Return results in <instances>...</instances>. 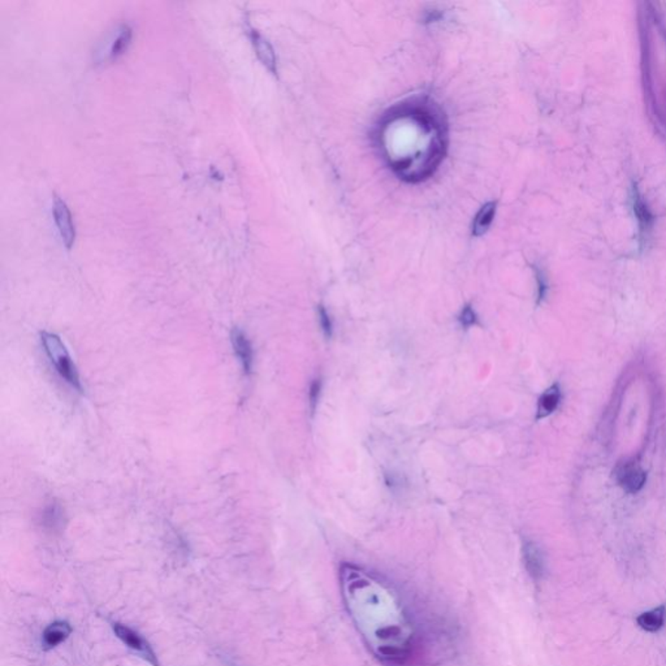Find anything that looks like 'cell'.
<instances>
[{
  "label": "cell",
  "instance_id": "1",
  "mask_svg": "<svg viewBox=\"0 0 666 666\" xmlns=\"http://www.w3.org/2000/svg\"><path fill=\"white\" fill-rule=\"evenodd\" d=\"M345 607L367 647L384 661H403L414 645V627L395 591L354 565L340 571Z\"/></svg>",
  "mask_w": 666,
  "mask_h": 666
},
{
  "label": "cell",
  "instance_id": "2",
  "mask_svg": "<svg viewBox=\"0 0 666 666\" xmlns=\"http://www.w3.org/2000/svg\"><path fill=\"white\" fill-rule=\"evenodd\" d=\"M378 142L397 176L408 183L431 177L447 153V124L436 104L413 99L381 118Z\"/></svg>",
  "mask_w": 666,
  "mask_h": 666
},
{
  "label": "cell",
  "instance_id": "3",
  "mask_svg": "<svg viewBox=\"0 0 666 666\" xmlns=\"http://www.w3.org/2000/svg\"><path fill=\"white\" fill-rule=\"evenodd\" d=\"M41 340L44 344V352L49 355V358L54 363L56 371L59 373L60 376L72 387V388L82 392V385H81L80 376L79 371L74 366V360L71 358L69 353L66 350V345L61 343L59 336L50 333V332H44L41 335Z\"/></svg>",
  "mask_w": 666,
  "mask_h": 666
},
{
  "label": "cell",
  "instance_id": "4",
  "mask_svg": "<svg viewBox=\"0 0 666 666\" xmlns=\"http://www.w3.org/2000/svg\"><path fill=\"white\" fill-rule=\"evenodd\" d=\"M112 629H113V632L116 634V637L124 645H128L129 648H132L133 651L138 652L139 655L143 659L147 660L151 665L159 666V662H158L156 655L153 651V648L148 645V643L143 637L139 635L137 631H134L131 627L118 622L112 623Z\"/></svg>",
  "mask_w": 666,
  "mask_h": 666
},
{
  "label": "cell",
  "instance_id": "5",
  "mask_svg": "<svg viewBox=\"0 0 666 666\" xmlns=\"http://www.w3.org/2000/svg\"><path fill=\"white\" fill-rule=\"evenodd\" d=\"M54 218L63 243L66 245V249H71L76 240V228L68 206L63 199L58 197L55 198L54 202Z\"/></svg>",
  "mask_w": 666,
  "mask_h": 666
},
{
  "label": "cell",
  "instance_id": "6",
  "mask_svg": "<svg viewBox=\"0 0 666 666\" xmlns=\"http://www.w3.org/2000/svg\"><path fill=\"white\" fill-rule=\"evenodd\" d=\"M617 480L623 490L629 493H637L645 487L647 474L645 470L634 462L623 463L617 469Z\"/></svg>",
  "mask_w": 666,
  "mask_h": 666
},
{
  "label": "cell",
  "instance_id": "7",
  "mask_svg": "<svg viewBox=\"0 0 666 666\" xmlns=\"http://www.w3.org/2000/svg\"><path fill=\"white\" fill-rule=\"evenodd\" d=\"M249 31L250 39H251V44H253L258 59L261 60V63L271 74H278V60H276V54L272 44L258 30L249 29Z\"/></svg>",
  "mask_w": 666,
  "mask_h": 666
},
{
  "label": "cell",
  "instance_id": "8",
  "mask_svg": "<svg viewBox=\"0 0 666 666\" xmlns=\"http://www.w3.org/2000/svg\"><path fill=\"white\" fill-rule=\"evenodd\" d=\"M632 203H634V213L637 215V224H639V232H640V238H642L640 241L645 242L651 235L655 219H653L651 210L648 208V206L637 188H634Z\"/></svg>",
  "mask_w": 666,
  "mask_h": 666
},
{
  "label": "cell",
  "instance_id": "9",
  "mask_svg": "<svg viewBox=\"0 0 666 666\" xmlns=\"http://www.w3.org/2000/svg\"><path fill=\"white\" fill-rule=\"evenodd\" d=\"M232 344L235 349L237 358L241 362L242 368L246 373H251L253 370V360H254V354H253V346L249 341V338L242 332L241 330H233L232 332Z\"/></svg>",
  "mask_w": 666,
  "mask_h": 666
},
{
  "label": "cell",
  "instance_id": "10",
  "mask_svg": "<svg viewBox=\"0 0 666 666\" xmlns=\"http://www.w3.org/2000/svg\"><path fill=\"white\" fill-rule=\"evenodd\" d=\"M72 634V627L66 621H56L49 625L44 631L42 643L46 650H52L55 647L64 643Z\"/></svg>",
  "mask_w": 666,
  "mask_h": 666
},
{
  "label": "cell",
  "instance_id": "11",
  "mask_svg": "<svg viewBox=\"0 0 666 666\" xmlns=\"http://www.w3.org/2000/svg\"><path fill=\"white\" fill-rule=\"evenodd\" d=\"M132 41V29L129 25H121L120 28L115 30L113 37L111 38V44L107 47V54L104 60H116L118 56H121L128 46Z\"/></svg>",
  "mask_w": 666,
  "mask_h": 666
},
{
  "label": "cell",
  "instance_id": "12",
  "mask_svg": "<svg viewBox=\"0 0 666 666\" xmlns=\"http://www.w3.org/2000/svg\"><path fill=\"white\" fill-rule=\"evenodd\" d=\"M523 558L530 575L535 579L542 578L544 574V557L542 550L535 543H525Z\"/></svg>",
  "mask_w": 666,
  "mask_h": 666
},
{
  "label": "cell",
  "instance_id": "13",
  "mask_svg": "<svg viewBox=\"0 0 666 666\" xmlns=\"http://www.w3.org/2000/svg\"><path fill=\"white\" fill-rule=\"evenodd\" d=\"M560 403H561V389L558 387V384H553L539 398L536 419H543V418H547L550 414H553L558 408Z\"/></svg>",
  "mask_w": 666,
  "mask_h": 666
},
{
  "label": "cell",
  "instance_id": "14",
  "mask_svg": "<svg viewBox=\"0 0 666 666\" xmlns=\"http://www.w3.org/2000/svg\"><path fill=\"white\" fill-rule=\"evenodd\" d=\"M496 208H498V203L493 202V201L487 202L485 205L482 206V208L478 211L475 218H474V223H473V236L480 237V236H483L484 233H487V231L490 229L492 221L495 219Z\"/></svg>",
  "mask_w": 666,
  "mask_h": 666
},
{
  "label": "cell",
  "instance_id": "15",
  "mask_svg": "<svg viewBox=\"0 0 666 666\" xmlns=\"http://www.w3.org/2000/svg\"><path fill=\"white\" fill-rule=\"evenodd\" d=\"M637 625L648 632H656L664 627L666 621V607H655L652 610L645 612L637 617Z\"/></svg>",
  "mask_w": 666,
  "mask_h": 666
},
{
  "label": "cell",
  "instance_id": "16",
  "mask_svg": "<svg viewBox=\"0 0 666 666\" xmlns=\"http://www.w3.org/2000/svg\"><path fill=\"white\" fill-rule=\"evenodd\" d=\"M42 518H44V523L47 528H58L60 522H61V518H63V512H61L60 506L51 504V505L47 506L44 509Z\"/></svg>",
  "mask_w": 666,
  "mask_h": 666
},
{
  "label": "cell",
  "instance_id": "17",
  "mask_svg": "<svg viewBox=\"0 0 666 666\" xmlns=\"http://www.w3.org/2000/svg\"><path fill=\"white\" fill-rule=\"evenodd\" d=\"M460 322H461L463 327H471V326H475L478 323V318H476L475 311L473 310V308L468 305L465 308H462L461 315H460Z\"/></svg>",
  "mask_w": 666,
  "mask_h": 666
},
{
  "label": "cell",
  "instance_id": "18",
  "mask_svg": "<svg viewBox=\"0 0 666 666\" xmlns=\"http://www.w3.org/2000/svg\"><path fill=\"white\" fill-rule=\"evenodd\" d=\"M319 322H321V327L324 335L327 337L332 336V322H331L330 315L323 306L319 308Z\"/></svg>",
  "mask_w": 666,
  "mask_h": 666
},
{
  "label": "cell",
  "instance_id": "19",
  "mask_svg": "<svg viewBox=\"0 0 666 666\" xmlns=\"http://www.w3.org/2000/svg\"><path fill=\"white\" fill-rule=\"evenodd\" d=\"M321 389H322V383L321 380L313 381L311 387H310V393H308V397H310V406L311 409L315 410L316 405H318V400H319V395H321Z\"/></svg>",
  "mask_w": 666,
  "mask_h": 666
},
{
  "label": "cell",
  "instance_id": "20",
  "mask_svg": "<svg viewBox=\"0 0 666 666\" xmlns=\"http://www.w3.org/2000/svg\"><path fill=\"white\" fill-rule=\"evenodd\" d=\"M536 281H538V302L540 303L545 298L547 289H548L545 278H544V275H543L540 270H536Z\"/></svg>",
  "mask_w": 666,
  "mask_h": 666
},
{
  "label": "cell",
  "instance_id": "21",
  "mask_svg": "<svg viewBox=\"0 0 666 666\" xmlns=\"http://www.w3.org/2000/svg\"><path fill=\"white\" fill-rule=\"evenodd\" d=\"M443 17V14L440 11H436V9H432V11H428L427 15H425V22H436L439 21L440 19Z\"/></svg>",
  "mask_w": 666,
  "mask_h": 666
}]
</instances>
